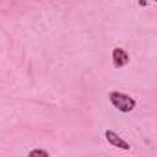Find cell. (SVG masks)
Returning a JSON list of instances; mask_svg holds the SVG:
<instances>
[{
	"instance_id": "obj_4",
	"label": "cell",
	"mask_w": 157,
	"mask_h": 157,
	"mask_svg": "<svg viewBox=\"0 0 157 157\" xmlns=\"http://www.w3.org/2000/svg\"><path fill=\"white\" fill-rule=\"evenodd\" d=\"M30 157H48L50 153L46 151V150H41V148H35V150H32L30 153H28Z\"/></svg>"
},
{
	"instance_id": "obj_2",
	"label": "cell",
	"mask_w": 157,
	"mask_h": 157,
	"mask_svg": "<svg viewBox=\"0 0 157 157\" xmlns=\"http://www.w3.org/2000/svg\"><path fill=\"white\" fill-rule=\"evenodd\" d=\"M105 140H107L111 146L120 148V150H129V148H131V144L126 142V140H124L117 131H113V129H105Z\"/></svg>"
},
{
	"instance_id": "obj_3",
	"label": "cell",
	"mask_w": 157,
	"mask_h": 157,
	"mask_svg": "<svg viewBox=\"0 0 157 157\" xmlns=\"http://www.w3.org/2000/svg\"><path fill=\"white\" fill-rule=\"evenodd\" d=\"M113 63L117 68H122L124 65L129 63V56L124 48H113Z\"/></svg>"
},
{
	"instance_id": "obj_1",
	"label": "cell",
	"mask_w": 157,
	"mask_h": 157,
	"mask_svg": "<svg viewBox=\"0 0 157 157\" xmlns=\"http://www.w3.org/2000/svg\"><path fill=\"white\" fill-rule=\"evenodd\" d=\"M109 102L113 104V107H117L120 113H131L135 109V100L120 91H111L109 93Z\"/></svg>"
}]
</instances>
